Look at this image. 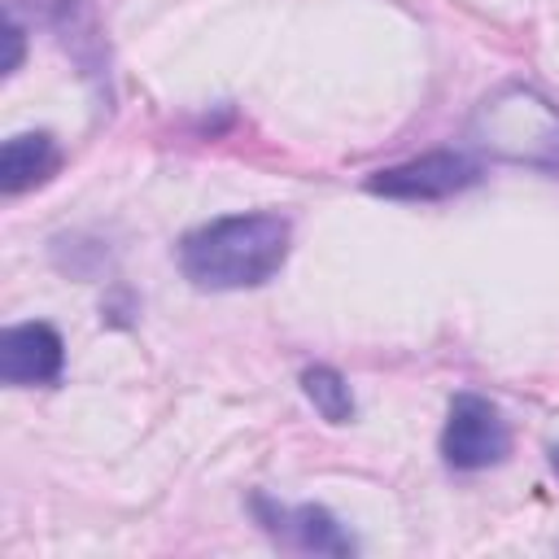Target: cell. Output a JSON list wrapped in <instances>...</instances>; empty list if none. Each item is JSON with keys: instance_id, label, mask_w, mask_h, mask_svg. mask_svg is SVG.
I'll return each instance as SVG.
<instances>
[{"instance_id": "1", "label": "cell", "mask_w": 559, "mask_h": 559, "mask_svg": "<svg viewBox=\"0 0 559 559\" xmlns=\"http://www.w3.org/2000/svg\"><path fill=\"white\" fill-rule=\"evenodd\" d=\"M288 240H293L288 218L271 210L210 218L179 240V271L210 293L258 288L280 275L288 258Z\"/></svg>"}, {"instance_id": "2", "label": "cell", "mask_w": 559, "mask_h": 559, "mask_svg": "<svg viewBox=\"0 0 559 559\" xmlns=\"http://www.w3.org/2000/svg\"><path fill=\"white\" fill-rule=\"evenodd\" d=\"M472 140L498 162L533 166L559 179V109L524 83H507L480 100L472 118Z\"/></svg>"}, {"instance_id": "3", "label": "cell", "mask_w": 559, "mask_h": 559, "mask_svg": "<svg viewBox=\"0 0 559 559\" xmlns=\"http://www.w3.org/2000/svg\"><path fill=\"white\" fill-rule=\"evenodd\" d=\"M511 454V424L507 415L480 397V393H459L450 402L445 428H441V459L454 472H485L498 467Z\"/></svg>"}, {"instance_id": "4", "label": "cell", "mask_w": 559, "mask_h": 559, "mask_svg": "<svg viewBox=\"0 0 559 559\" xmlns=\"http://www.w3.org/2000/svg\"><path fill=\"white\" fill-rule=\"evenodd\" d=\"M480 183V162L459 153V148H437L419 153L411 162L384 166L367 179V192L389 197V201H445Z\"/></svg>"}, {"instance_id": "5", "label": "cell", "mask_w": 559, "mask_h": 559, "mask_svg": "<svg viewBox=\"0 0 559 559\" xmlns=\"http://www.w3.org/2000/svg\"><path fill=\"white\" fill-rule=\"evenodd\" d=\"M253 515H258V524L275 537V542H284V546H293V550H306V555H354V537L341 528V520L328 511V507H319V502H297V507H288V502H275V498H266V493H253Z\"/></svg>"}, {"instance_id": "6", "label": "cell", "mask_w": 559, "mask_h": 559, "mask_svg": "<svg viewBox=\"0 0 559 559\" xmlns=\"http://www.w3.org/2000/svg\"><path fill=\"white\" fill-rule=\"evenodd\" d=\"M66 367V345L61 332L44 319L13 323L0 336V380L4 384H52Z\"/></svg>"}, {"instance_id": "7", "label": "cell", "mask_w": 559, "mask_h": 559, "mask_svg": "<svg viewBox=\"0 0 559 559\" xmlns=\"http://www.w3.org/2000/svg\"><path fill=\"white\" fill-rule=\"evenodd\" d=\"M61 166V148L48 131H22L9 135L0 148V192L17 197L26 188H39L44 179H52Z\"/></svg>"}, {"instance_id": "8", "label": "cell", "mask_w": 559, "mask_h": 559, "mask_svg": "<svg viewBox=\"0 0 559 559\" xmlns=\"http://www.w3.org/2000/svg\"><path fill=\"white\" fill-rule=\"evenodd\" d=\"M301 393L310 397V406L328 424H349L354 419V393H349V384H345V376L336 367H323V362L306 367L301 371Z\"/></svg>"}, {"instance_id": "9", "label": "cell", "mask_w": 559, "mask_h": 559, "mask_svg": "<svg viewBox=\"0 0 559 559\" xmlns=\"http://www.w3.org/2000/svg\"><path fill=\"white\" fill-rule=\"evenodd\" d=\"M550 472H555V476H559V445H555V450H550Z\"/></svg>"}]
</instances>
